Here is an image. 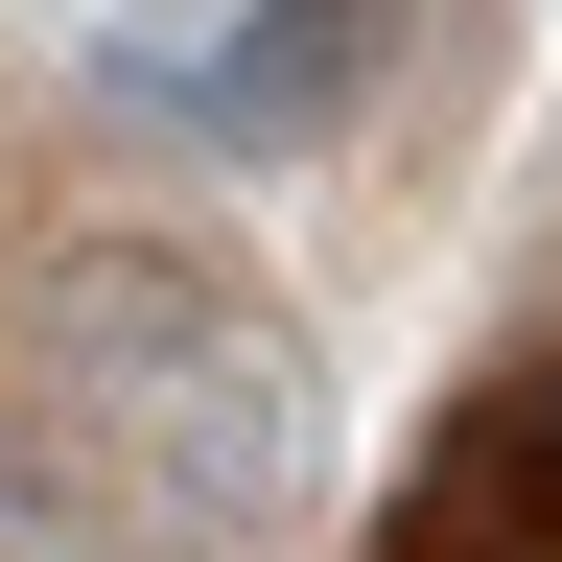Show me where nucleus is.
<instances>
[{
    "instance_id": "f257e3e1",
    "label": "nucleus",
    "mask_w": 562,
    "mask_h": 562,
    "mask_svg": "<svg viewBox=\"0 0 562 562\" xmlns=\"http://www.w3.org/2000/svg\"><path fill=\"white\" fill-rule=\"evenodd\" d=\"M305 446H328V398H305L281 305H235L165 235H70L47 258V469L94 492L117 562H281Z\"/></svg>"
},
{
    "instance_id": "f03ea898",
    "label": "nucleus",
    "mask_w": 562,
    "mask_h": 562,
    "mask_svg": "<svg viewBox=\"0 0 562 562\" xmlns=\"http://www.w3.org/2000/svg\"><path fill=\"white\" fill-rule=\"evenodd\" d=\"M398 24H422V0H235V24H188V0H140V24L94 47V94H140V117L235 140V165H281V140H351V117H375Z\"/></svg>"
},
{
    "instance_id": "7ed1b4c3",
    "label": "nucleus",
    "mask_w": 562,
    "mask_h": 562,
    "mask_svg": "<svg viewBox=\"0 0 562 562\" xmlns=\"http://www.w3.org/2000/svg\"><path fill=\"white\" fill-rule=\"evenodd\" d=\"M375 562H562V351L446 398V446L375 492Z\"/></svg>"
}]
</instances>
